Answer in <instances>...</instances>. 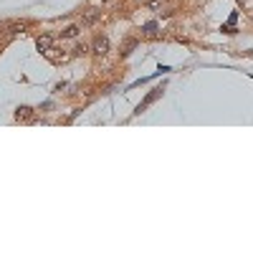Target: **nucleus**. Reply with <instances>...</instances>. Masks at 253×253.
Returning <instances> with one entry per match:
<instances>
[{
    "label": "nucleus",
    "mask_w": 253,
    "mask_h": 253,
    "mask_svg": "<svg viewBox=\"0 0 253 253\" xmlns=\"http://www.w3.org/2000/svg\"><path fill=\"white\" fill-rule=\"evenodd\" d=\"M109 48H112V43H109V38H107V36H104V33L94 36V41H91V56L104 58V56L109 53Z\"/></svg>",
    "instance_id": "f257e3e1"
},
{
    "label": "nucleus",
    "mask_w": 253,
    "mask_h": 253,
    "mask_svg": "<svg viewBox=\"0 0 253 253\" xmlns=\"http://www.w3.org/2000/svg\"><path fill=\"white\" fill-rule=\"evenodd\" d=\"M162 94H165V86H157V89H152L150 94H147V96H144V101H142V104H139V107H137V114H142V112H147V107H152V104H155V101H157V99H160Z\"/></svg>",
    "instance_id": "f03ea898"
},
{
    "label": "nucleus",
    "mask_w": 253,
    "mask_h": 253,
    "mask_svg": "<svg viewBox=\"0 0 253 253\" xmlns=\"http://www.w3.org/2000/svg\"><path fill=\"white\" fill-rule=\"evenodd\" d=\"M53 43H56V38H53L51 33H41V36L36 38V48H38L41 53H48V51H53Z\"/></svg>",
    "instance_id": "7ed1b4c3"
},
{
    "label": "nucleus",
    "mask_w": 253,
    "mask_h": 253,
    "mask_svg": "<svg viewBox=\"0 0 253 253\" xmlns=\"http://www.w3.org/2000/svg\"><path fill=\"white\" fill-rule=\"evenodd\" d=\"M36 119V109L28 107V104H20L15 109V122H33Z\"/></svg>",
    "instance_id": "20e7f679"
},
{
    "label": "nucleus",
    "mask_w": 253,
    "mask_h": 253,
    "mask_svg": "<svg viewBox=\"0 0 253 253\" xmlns=\"http://www.w3.org/2000/svg\"><path fill=\"white\" fill-rule=\"evenodd\" d=\"M84 15H81V26H94V23H99L101 20V10H96V8H86V10H81Z\"/></svg>",
    "instance_id": "39448f33"
},
{
    "label": "nucleus",
    "mask_w": 253,
    "mask_h": 253,
    "mask_svg": "<svg viewBox=\"0 0 253 253\" xmlns=\"http://www.w3.org/2000/svg\"><path fill=\"white\" fill-rule=\"evenodd\" d=\"M142 36L157 38V36H160V23H157V20H147V23L142 26Z\"/></svg>",
    "instance_id": "423d86ee"
},
{
    "label": "nucleus",
    "mask_w": 253,
    "mask_h": 253,
    "mask_svg": "<svg viewBox=\"0 0 253 253\" xmlns=\"http://www.w3.org/2000/svg\"><path fill=\"white\" fill-rule=\"evenodd\" d=\"M79 33H81V26L79 23H71V26H66L61 31V38H79Z\"/></svg>",
    "instance_id": "0eeeda50"
},
{
    "label": "nucleus",
    "mask_w": 253,
    "mask_h": 253,
    "mask_svg": "<svg viewBox=\"0 0 253 253\" xmlns=\"http://www.w3.org/2000/svg\"><path fill=\"white\" fill-rule=\"evenodd\" d=\"M86 53H91V46H86V43H79L74 48V56H86Z\"/></svg>",
    "instance_id": "6e6552de"
},
{
    "label": "nucleus",
    "mask_w": 253,
    "mask_h": 253,
    "mask_svg": "<svg viewBox=\"0 0 253 253\" xmlns=\"http://www.w3.org/2000/svg\"><path fill=\"white\" fill-rule=\"evenodd\" d=\"M134 46H137V41H134V38H129V41H126V43H124V48H122V56H126V53H129V51H132Z\"/></svg>",
    "instance_id": "1a4fd4ad"
},
{
    "label": "nucleus",
    "mask_w": 253,
    "mask_h": 253,
    "mask_svg": "<svg viewBox=\"0 0 253 253\" xmlns=\"http://www.w3.org/2000/svg\"><path fill=\"white\" fill-rule=\"evenodd\" d=\"M48 109H53V101H46V104H41V107H38V112H48Z\"/></svg>",
    "instance_id": "9d476101"
},
{
    "label": "nucleus",
    "mask_w": 253,
    "mask_h": 253,
    "mask_svg": "<svg viewBox=\"0 0 253 253\" xmlns=\"http://www.w3.org/2000/svg\"><path fill=\"white\" fill-rule=\"evenodd\" d=\"M238 3H241V5H246V3H248V0H238Z\"/></svg>",
    "instance_id": "9b49d317"
}]
</instances>
